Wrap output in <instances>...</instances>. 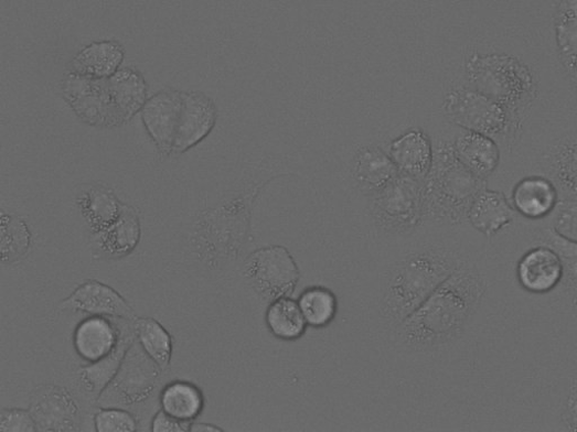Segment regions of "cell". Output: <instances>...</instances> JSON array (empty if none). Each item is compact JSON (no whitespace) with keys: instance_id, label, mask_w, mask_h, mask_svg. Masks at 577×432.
<instances>
[{"instance_id":"1","label":"cell","mask_w":577,"mask_h":432,"mask_svg":"<svg viewBox=\"0 0 577 432\" xmlns=\"http://www.w3.org/2000/svg\"><path fill=\"white\" fill-rule=\"evenodd\" d=\"M488 284L480 270L464 261L397 327L406 346L418 352L453 341L479 309Z\"/></svg>"},{"instance_id":"2","label":"cell","mask_w":577,"mask_h":432,"mask_svg":"<svg viewBox=\"0 0 577 432\" xmlns=\"http://www.w3.org/2000/svg\"><path fill=\"white\" fill-rule=\"evenodd\" d=\"M63 93L81 120L101 128L127 123L147 101L146 82L133 68L103 79L72 74L63 83Z\"/></svg>"},{"instance_id":"3","label":"cell","mask_w":577,"mask_h":432,"mask_svg":"<svg viewBox=\"0 0 577 432\" xmlns=\"http://www.w3.org/2000/svg\"><path fill=\"white\" fill-rule=\"evenodd\" d=\"M447 247L432 246L413 252L393 269L383 299L385 318L398 327L463 263Z\"/></svg>"},{"instance_id":"4","label":"cell","mask_w":577,"mask_h":432,"mask_svg":"<svg viewBox=\"0 0 577 432\" xmlns=\"http://www.w3.org/2000/svg\"><path fill=\"white\" fill-rule=\"evenodd\" d=\"M467 75L474 89L505 108L516 106L534 88V77L526 66L503 54L473 56Z\"/></svg>"},{"instance_id":"5","label":"cell","mask_w":577,"mask_h":432,"mask_svg":"<svg viewBox=\"0 0 577 432\" xmlns=\"http://www.w3.org/2000/svg\"><path fill=\"white\" fill-rule=\"evenodd\" d=\"M163 370L141 348L137 338L114 378L96 400L99 408H132L147 401L160 385Z\"/></svg>"},{"instance_id":"6","label":"cell","mask_w":577,"mask_h":432,"mask_svg":"<svg viewBox=\"0 0 577 432\" xmlns=\"http://www.w3.org/2000/svg\"><path fill=\"white\" fill-rule=\"evenodd\" d=\"M245 278L268 302L291 296L300 280L299 267L284 246H269L252 252L244 264Z\"/></svg>"},{"instance_id":"7","label":"cell","mask_w":577,"mask_h":432,"mask_svg":"<svg viewBox=\"0 0 577 432\" xmlns=\"http://www.w3.org/2000/svg\"><path fill=\"white\" fill-rule=\"evenodd\" d=\"M445 110L455 125L489 137L504 133L509 123L505 107L476 89L449 91Z\"/></svg>"},{"instance_id":"8","label":"cell","mask_w":577,"mask_h":432,"mask_svg":"<svg viewBox=\"0 0 577 432\" xmlns=\"http://www.w3.org/2000/svg\"><path fill=\"white\" fill-rule=\"evenodd\" d=\"M434 181L435 202L455 222L467 218L471 202L485 190V181L467 171L455 152Z\"/></svg>"},{"instance_id":"9","label":"cell","mask_w":577,"mask_h":432,"mask_svg":"<svg viewBox=\"0 0 577 432\" xmlns=\"http://www.w3.org/2000/svg\"><path fill=\"white\" fill-rule=\"evenodd\" d=\"M29 410L34 418L38 431L79 430V404L65 388L39 387L32 393Z\"/></svg>"},{"instance_id":"10","label":"cell","mask_w":577,"mask_h":432,"mask_svg":"<svg viewBox=\"0 0 577 432\" xmlns=\"http://www.w3.org/2000/svg\"><path fill=\"white\" fill-rule=\"evenodd\" d=\"M217 122V107L203 93L183 91L172 155H179L203 141Z\"/></svg>"},{"instance_id":"11","label":"cell","mask_w":577,"mask_h":432,"mask_svg":"<svg viewBox=\"0 0 577 432\" xmlns=\"http://www.w3.org/2000/svg\"><path fill=\"white\" fill-rule=\"evenodd\" d=\"M182 98L183 91L164 89L147 99L141 110L147 132L165 155H172Z\"/></svg>"},{"instance_id":"12","label":"cell","mask_w":577,"mask_h":432,"mask_svg":"<svg viewBox=\"0 0 577 432\" xmlns=\"http://www.w3.org/2000/svg\"><path fill=\"white\" fill-rule=\"evenodd\" d=\"M62 311L82 312L92 316H107L133 322V307L111 287L98 281L81 284L60 304Z\"/></svg>"},{"instance_id":"13","label":"cell","mask_w":577,"mask_h":432,"mask_svg":"<svg viewBox=\"0 0 577 432\" xmlns=\"http://www.w3.org/2000/svg\"><path fill=\"white\" fill-rule=\"evenodd\" d=\"M564 278L559 256L551 247L538 245L524 253L516 266L520 287L532 294H547L554 291Z\"/></svg>"},{"instance_id":"14","label":"cell","mask_w":577,"mask_h":432,"mask_svg":"<svg viewBox=\"0 0 577 432\" xmlns=\"http://www.w3.org/2000/svg\"><path fill=\"white\" fill-rule=\"evenodd\" d=\"M415 180L398 177L380 192L376 203L378 216L383 225L393 230H404L414 227L418 220L419 192Z\"/></svg>"},{"instance_id":"15","label":"cell","mask_w":577,"mask_h":432,"mask_svg":"<svg viewBox=\"0 0 577 432\" xmlns=\"http://www.w3.org/2000/svg\"><path fill=\"white\" fill-rule=\"evenodd\" d=\"M121 338V326L118 318L89 316L78 323L74 334V346L78 356L95 363L109 356Z\"/></svg>"},{"instance_id":"16","label":"cell","mask_w":577,"mask_h":432,"mask_svg":"<svg viewBox=\"0 0 577 432\" xmlns=\"http://www.w3.org/2000/svg\"><path fill=\"white\" fill-rule=\"evenodd\" d=\"M136 341L133 326L121 327V338L116 349L107 357L89 363L77 370V380L82 391L95 400L109 387L117 376L124 359Z\"/></svg>"},{"instance_id":"17","label":"cell","mask_w":577,"mask_h":432,"mask_svg":"<svg viewBox=\"0 0 577 432\" xmlns=\"http://www.w3.org/2000/svg\"><path fill=\"white\" fill-rule=\"evenodd\" d=\"M555 184L545 177L521 180L512 193V205L517 214L531 220H542L554 213L559 203Z\"/></svg>"},{"instance_id":"18","label":"cell","mask_w":577,"mask_h":432,"mask_svg":"<svg viewBox=\"0 0 577 432\" xmlns=\"http://www.w3.org/2000/svg\"><path fill=\"white\" fill-rule=\"evenodd\" d=\"M516 214L503 193L485 188L471 202L467 219L478 231L492 237L512 225Z\"/></svg>"},{"instance_id":"19","label":"cell","mask_w":577,"mask_h":432,"mask_svg":"<svg viewBox=\"0 0 577 432\" xmlns=\"http://www.w3.org/2000/svg\"><path fill=\"white\" fill-rule=\"evenodd\" d=\"M125 50L116 41H98L82 48L72 62V74L92 78H109L119 72Z\"/></svg>"},{"instance_id":"20","label":"cell","mask_w":577,"mask_h":432,"mask_svg":"<svg viewBox=\"0 0 577 432\" xmlns=\"http://www.w3.org/2000/svg\"><path fill=\"white\" fill-rule=\"evenodd\" d=\"M455 154L467 171L484 181L496 171L500 162L496 143L491 137L477 132L460 136Z\"/></svg>"},{"instance_id":"21","label":"cell","mask_w":577,"mask_h":432,"mask_svg":"<svg viewBox=\"0 0 577 432\" xmlns=\"http://www.w3.org/2000/svg\"><path fill=\"white\" fill-rule=\"evenodd\" d=\"M391 158L405 176L424 179L432 162L431 143L423 132L408 131L392 143Z\"/></svg>"},{"instance_id":"22","label":"cell","mask_w":577,"mask_h":432,"mask_svg":"<svg viewBox=\"0 0 577 432\" xmlns=\"http://www.w3.org/2000/svg\"><path fill=\"white\" fill-rule=\"evenodd\" d=\"M93 235V244L103 255L109 258L126 257L138 247L141 239L138 215L132 207L126 205L116 224Z\"/></svg>"},{"instance_id":"23","label":"cell","mask_w":577,"mask_h":432,"mask_svg":"<svg viewBox=\"0 0 577 432\" xmlns=\"http://www.w3.org/2000/svg\"><path fill=\"white\" fill-rule=\"evenodd\" d=\"M555 35L559 61L577 91V0H560L555 14Z\"/></svg>"},{"instance_id":"24","label":"cell","mask_w":577,"mask_h":432,"mask_svg":"<svg viewBox=\"0 0 577 432\" xmlns=\"http://www.w3.org/2000/svg\"><path fill=\"white\" fill-rule=\"evenodd\" d=\"M78 206L92 233L96 234L107 230L116 224L126 205L111 190L93 186L78 197Z\"/></svg>"},{"instance_id":"25","label":"cell","mask_w":577,"mask_h":432,"mask_svg":"<svg viewBox=\"0 0 577 432\" xmlns=\"http://www.w3.org/2000/svg\"><path fill=\"white\" fill-rule=\"evenodd\" d=\"M266 323L275 338L287 343L301 339L308 327L298 301L291 296L270 302L266 312Z\"/></svg>"},{"instance_id":"26","label":"cell","mask_w":577,"mask_h":432,"mask_svg":"<svg viewBox=\"0 0 577 432\" xmlns=\"http://www.w3.org/2000/svg\"><path fill=\"white\" fill-rule=\"evenodd\" d=\"M137 342L143 352L163 371H167L172 363L173 339L170 333L159 321L153 317H137L132 322Z\"/></svg>"},{"instance_id":"27","label":"cell","mask_w":577,"mask_h":432,"mask_svg":"<svg viewBox=\"0 0 577 432\" xmlns=\"http://www.w3.org/2000/svg\"><path fill=\"white\" fill-rule=\"evenodd\" d=\"M160 403L161 409L170 415L192 423L203 411L204 397L193 384L175 381L163 389Z\"/></svg>"},{"instance_id":"28","label":"cell","mask_w":577,"mask_h":432,"mask_svg":"<svg viewBox=\"0 0 577 432\" xmlns=\"http://www.w3.org/2000/svg\"><path fill=\"white\" fill-rule=\"evenodd\" d=\"M298 303L308 327L314 330L329 327L339 311L336 295L330 289L321 285L304 289Z\"/></svg>"},{"instance_id":"29","label":"cell","mask_w":577,"mask_h":432,"mask_svg":"<svg viewBox=\"0 0 577 432\" xmlns=\"http://www.w3.org/2000/svg\"><path fill=\"white\" fill-rule=\"evenodd\" d=\"M398 172L392 158L373 150L360 155L355 177L363 188L380 193L398 177Z\"/></svg>"},{"instance_id":"30","label":"cell","mask_w":577,"mask_h":432,"mask_svg":"<svg viewBox=\"0 0 577 432\" xmlns=\"http://www.w3.org/2000/svg\"><path fill=\"white\" fill-rule=\"evenodd\" d=\"M549 174L560 201H577V140L558 148L552 158Z\"/></svg>"},{"instance_id":"31","label":"cell","mask_w":577,"mask_h":432,"mask_svg":"<svg viewBox=\"0 0 577 432\" xmlns=\"http://www.w3.org/2000/svg\"><path fill=\"white\" fill-rule=\"evenodd\" d=\"M32 244L31 231L19 216L2 215L0 226V252L3 262H15L24 257Z\"/></svg>"},{"instance_id":"32","label":"cell","mask_w":577,"mask_h":432,"mask_svg":"<svg viewBox=\"0 0 577 432\" xmlns=\"http://www.w3.org/2000/svg\"><path fill=\"white\" fill-rule=\"evenodd\" d=\"M535 240L556 251L564 268L562 283L567 288L577 289V244L562 237L552 226L538 230Z\"/></svg>"},{"instance_id":"33","label":"cell","mask_w":577,"mask_h":432,"mask_svg":"<svg viewBox=\"0 0 577 432\" xmlns=\"http://www.w3.org/2000/svg\"><path fill=\"white\" fill-rule=\"evenodd\" d=\"M97 432H128L138 430V419L127 409L99 408L94 415Z\"/></svg>"},{"instance_id":"34","label":"cell","mask_w":577,"mask_h":432,"mask_svg":"<svg viewBox=\"0 0 577 432\" xmlns=\"http://www.w3.org/2000/svg\"><path fill=\"white\" fill-rule=\"evenodd\" d=\"M552 227L562 237L577 244V201H559Z\"/></svg>"},{"instance_id":"35","label":"cell","mask_w":577,"mask_h":432,"mask_svg":"<svg viewBox=\"0 0 577 432\" xmlns=\"http://www.w3.org/2000/svg\"><path fill=\"white\" fill-rule=\"evenodd\" d=\"M36 423L30 410L6 409L0 412V432H35Z\"/></svg>"},{"instance_id":"36","label":"cell","mask_w":577,"mask_h":432,"mask_svg":"<svg viewBox=\"0 0 577 432\" xmlns=\"http://www.w3.org/2000/svg\"><path fill=\"white\" fill-rule=\"evenodd\" d=\"M192 423L183 422L170 415L162 409L156 413L151 422L153 432H185L190 431Z\"/></svg>"},{"instance_id":"37","label":"cell","mask_w":577,"mask_h":432,"mask_svg":"<svg viewBox=\"0 0 577 432\" xmlns=\"http://www.w3.org/2000/svg\"><path fill=\"white\" fill-rule=\"evenodd\" d=\"M564 422L569 430H577V398L573 395H570L567 400V406L564 411Z\"/></svg>"},{"instance_id":"38","label":"cell","mask_w":577,"mask_h":432,"mask_svg":"<svg viewBox=\"0 0 577 432\" xmlns=\"http://www.w3.org/2000/svg\"><path fill=\"white\" fill-rule=\"evenodd\" d=\"M190 431H192V432H216V431H223V429L217 425H214V424L193 421L191 424Z\"/></svg>"}]
</instances>
